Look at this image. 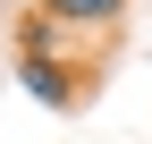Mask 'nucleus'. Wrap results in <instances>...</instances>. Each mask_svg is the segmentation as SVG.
Masks as SVG:
<instances>
[{"label": "nucleus", "mask_w": 152, "mask_h": 144, "mask_svg": "<svg viewBox=\"0 0 152 144\" xmlns=\"http://www.w3.org/2000/svg\"><path fill=\"white\" fill-rule=\"evenodd\" d=\"M26 85H34L42 102H59V93H68V85H59V68L42 60V43H26Z\"/></svg>", "instance_id": "2"}, {"label": "nucleus", "mask_w": 152, "mask_h": 144, "mask_svg": "<svg viewBox=\"0 0 152 144\" xmlns=\"http://www.w3.org/2000/svg\"><path fill=\"white\" fill-rule=\"evenodd\" d=\"M51 17H59V26H110V17L127 9V0H42Z\"/></svg>", "instance_id": "1"}]
</instances>
